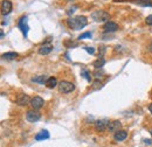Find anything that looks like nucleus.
I'll list each match as a JSON object with an SVG mask.
<instances>
[{"instance_id":"obj_1","label":"nucleus","mask_w":152,"mask_h":147,"mask_svg":"<svg viewBox=\"0 0 152 147\" xmlns=\"http://www.w3.org/2000/svg\"><path fill=\"white\" fill-rule=\"evenodd\" d=\"M67 25L74 31H80V29L84 28L88 25V20L83 15H78V17H75V18L68 19L67 20Z\"/></svg>"},{"instance_id":"obj_2","label":"nucleus","mask_w":152,"mask_h":147,"mask_svg":"<svg viewBox=\"0 0 152 147\" xmlns=\"http://www.w3.org/2000/svg\"><path fill=\"white\" fill-rule=\"evenodd\" d=\"M91 19L96 22H107L110 19V14L105 11H95L91 13Z\"/></svg>"},{"instance_id":"obj_3","label":"nucleus","mask_w":152,"mask_h":147,"mask_svg":"<svg viewBox=\"0 0 152 147\" xmlns=\"http://www.w3.org/2000/svg\"><path fill=\"white\" fill-rule=\"evenodd\" d=\"M57 87H58L60 92H62V93H69V92L75 90V85L72 82H68V81H61Z\"/></svg>"},{"instance_id":"obj_4","label":"nucleus","mask_w":152,"mask_h":147,"mask_svg":"<svg viewBox=\"0 0 152 147\" xmlns=\"http://www.w3.org/2000/svg\"><path fill=\"white\" fill-rule=\"evenodd\" d=\"M26 119L29 123H37L38 120L41 119V113L38 110H29L26 112Z\"/></svg>"},{"instance_id":"obj_5","label":"nucleus","mask_w":152,"mask_h":147,"mask_svg":"<svg viewBox=\"0 0 152 147\" xmlns=\"http://www.w3.org/2000/svg\"><path fill=\"white\" fill-rule=\"evenodd\" d=\"M18 26H19V28L21 29L23 36L27 37V35H28V31H29V26H28V23H27V17H26V15H25V17H21V19L19 20Z\"/></svg>"},{"instance_id":"obj_6","label":"nucleus","mask_w":152,"mask_h":147,"mask_svg":"<svg viewBox=\"0 0 152 147\" xmlns=\"http://www.w3.org/2000/svg\"><path fill=\"white\" fill-rule=\"evenodd\" d=\"M13 9V5L10 0H2L1 2V14L2 15H8Z\"/></svg>"},{"instance_id":"obj_7","label":"nucleus","mask_w":152,"mask_h":147,"mask_svg":"<svg viewBox=\"0 0 152 147\" xmlns=\"http://www.w3.org/2000/svg\"><path fill=\"white\" fill-rule=\"evenodd\" d=\"M43 104H45V100H43V98H41L40 96L33 97L32 100H31V105H32V108H33L34 110H40V109L43 106Z\"/></svg>"},{"instance_id":"obj_8","label":"nucleus","mask_w":152,"mask_h":147,"mask_svg":"<svg viewBox=\"0 0 152 147\" xmlns=\"http://www.w3.org/2000/svg\"><path fill=\"white\" fill-rule=\"evenodd\" d=\"M31 100H32V98L28 95H25V93L19 95L17 97V104L20 105V106H26V105L31 104Z\"/></svg>"},{"instance_id":"obj_9","label":"nucleus","mask_w":152,"mask_h":147,"mask_svg":"<svg viewBox=\"0 0 152 147\" xmlns=\"http://www.w3.org/2000/svg\"><path fill=\"white\" fill-rule=\"evenodd\" d=\"M103 29L105 33H115L116 31H118V25L114 21H107L103 26Z\"/></svg>"},{"instance_id":"obj_10","label":"nucleus","mask_w":152,"mask_h":147,"mask_svg":"<svg viewBox=\"0 0 152 147\" xmlns=\"http://www.w3.org/2000/svg\"><path fill=\"white\" fill-rule=\"evenodd\" d=\"M108 125H109V122L107 119H102V120H97L95 123V129L98 132H103L104 130L108 129Z\"/></svg>"},{"instance_id":"obj_11","label":"nucleus","mask_w":152,"mask_h":147,"mask_svg":"<svg viewBox=\"0 0 152 147\" xmlns=\"http://www.w3.org/2000/svg\"><path fill=\"white\" fill-rule=\"evenodd\" d=\"M122 127V123L119 120H114V122H109V125H108V130L110 132H114L116 133L117 131H119Z\"/></svg>"},{"instance_id":"obj_12","label":"nucleus","mask_w":152,"mask_h":147,"mask_svg":"<svg viewBox=\"0 0 152 147\" xmlns=\"http://www.w3.org/2000/svg\"><path fill=\"white\" fill-rule=\"evenodd\" d=\"M128 138V132L124 130H119L114 134V139L116 141H123Z\"/></svg>"},{"instance_id":"obj_13","label":"nucleus","mask_w":152,"mask_h":147,"mask_svg":"<svg viewBox=\"0 0 152 147\" xmlns=\"http://www.w3.org/2000/svg\"><path fill=\"white\" fill-rule=\"evenodd\" d=\"M46 139H49V132L47 130H43V131L39 132L38 134L35 135V140L37 141H42V140H46Z\"/></svg>"},{"instance_id":"obj_14","label":"nucleus","mask_w":152,"mask_h":147,"mask_svg":"<svg viewBox=\"0 0 152 147\" xmlns=\"http://www.w3.org/2000/svg\"><path fill=\"white\" fill-rule=\"evenodd\" d=\"M53 50V47L50 44H43L39 48V54L40 55H48Z\"/></svg>"},{"instance_id":"obj_15","label":"nucleus","mask_w":152,"mask_h":147,"mask_svg":"<svg viewBox=\"0 0 152 147\" xmlns=\"http://www.w3.org/2000/svg\"><path fill=\"white\" fill-rule=\"evenodd\" d=\"M48 89H54L55 87L58 85V83H57V79L55 77H48V79H47V82H46V84H45Z\"/></svg>"},{"instance_id":"obj_16","label":"nucleus","mask_w":152,"mask_h":147,"mask_svg":"<svg viewBox=\"0 0 152 147\" xmlns=\"http://www.w3.org/2000/svg\"><path fill=\"white\" fill-rule=\"evenodd\" d=\"M47 79H48V77L46 75H39V76H35V77L32 78V82L39 83V84H46Z\"/></svg>"},{"instance_id":"obj_17","label":"nucleus","mask_w":152,"mask_h":147,"mask_svg":"<svg viewBox=\"0 0 152 147\" xmlns=\"http://www.w3.org/2000/svg\"><path fill=\"white\" fill-rule=\"evenodd\" d=\"M18 56H19L18 53H15V52H10V53L2 54L1 57H2V60H6V61H13V60H15Z\"/></svg>"},{"instance_id":"obj_18","label":"nucleus","mask_w":152,"mask_h":147,"mask_svg":"<svg viewBox=\"0 0 152 147\" xmlns=\"http://www.w3.org/2000/svg\"><path fill=\"white\" fill-rule=\"evenodd\" d=\"M104 64H105V60H104L103 57H99L98 60H96L95 62L93 63V65L95 67L96 69H101V68H102Z\"/></svg>"},{"instance_id":"obj_19","label":"nucleus","mask_w":152,"mask_h":147,"mask_svg":"<svg viewBox=\"0 0 152 147\" xmlns=\"http://www.w3.org/2000/svg\"><path fill=\"white\" fill-rule=\"evenodd\" d=\"M81 75L88 81V82H91V76H90V74H89V71L88 70H86V69H83L82 71H81Z\"/></svg>"},{"instance_id":"obj_20","label":"nucleus","mask_w":152,"mask_h":147,"mask_svg":"<svg viewBox=\"0 0 152 147\" xmlns=\"http://www.w3.org/2000/svg\"><path fill=\"white\" fill-rule=\"evenodd\" d=\"M87 37H91V33L90 32H86V33H83V34H81L80 36H78V40H83V39H87Z\"/></svg>"},{"instance_id":"obj_21","label":"nucleus","mask_w":152,"mask_h":147,"mask_svg":"<svg viewBox=\"0 0 152 147\" xmlns=\"http://www.w3.org/2000/svg\"><path fill=\"white\" fill-rule=\"evenodd\" d=\"M103 70H102V68L99 69V71H98V69H96V71L94 73V75H95L96 78H99V77H102V75H103Z\"/></svg>"},{"instance_id":"obj_22","label":"nucleus","mask_w":152,"mask_h":147,"mask_svg":"<svg viewBox=\"0 0 152 147\" xmlns=\"http://www.w3.org/2000/svg\"><path fill=\"white\" fill-rule=\"evenodd\" d=\"M145 22H146V25L152 26V14H151V15H148V17H146V19H145Z\"/></svg>"},{"instance_id":"obj_23","label":"nucleus","mask_w":152,"mask_h":147,"mask_svg":"<svg viewBox=\"0 0 152 147\" xmlns=\"http://www.w3.org/2000/svg\"><path fill=\"white\" fill-rule=\"evenodd\" d=\"M84 49H86L89 54H94V53H95V48H93V47H84Z\"/></svg>"},{"instance_id":"obj_24","label":"nucleus","mask_w":152,"mask_h":147,"mask_svg":"<svg viewBox=\"0 0 152 147\" xmlns=\"http://www.w3.org/2000/svg\"><path fill=\"white\" fill-rule=\"evenodd\" d=\"M75 9H76V6H73V8H70L69 11H67V14H68V15H70V14H73V13L75 12Z\"/></svg>"},{"instance_id":"obj_25","label":"nucleus","mask_w":152,"mask_h":147,"mask_svg":"<svg viewBox=\"0 0 152 147\" xmlns=\"http://www.w3.org/2000/svg\"><path fill=\"white\" fill-rule=\"evenodd\" d=\"M144 143H145V144H151V140H150V139H145Z\"/></svg>"},{"instance_id":"obj_26","label":"nucleus","mask_w":152,"mask_h":147,"mask_svg":"<svg viewBox=\"0 0 152 147\" xmlns=\"http://www.w3.org/2000/svg\"><path fill=\"white\" fill-rule=\"evenodd\" d=\"M149 110H150V112L152 113V104H150V106H149Z\"/></svg>"},{"instance_id":"obj_27","label":"nucleus","mask_w":152,"mask_h":147,"mask_svg":"<svg viewBox=\"0 0 152 147\" xmlns=\"http://www.w3.org/2000/svg\"><path fill=\"white\" fill-rule=\"evenodd\" d=\"M150 133H151V135H152V129L150 130Z\"/></svg>"}]
</instances>
